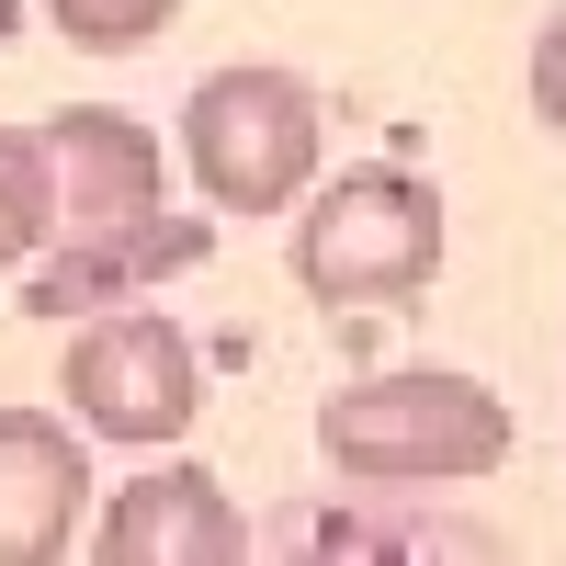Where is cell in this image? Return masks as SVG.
<instances>
[{
	"instance_id": "cell-1",
	"label": "cell",
	"mask_w": 566,
	"mask_h": 566,
	"mask_svg": "<svg viewBox=\"0 0 566 566\" xmlns=\"http://www.w3.org/2000/svg\"><path fill=\"white\" fill-rule=\"evenodd\" d=\"M34 136H45V205H57V261L23 283L34 317L114 306V295H136V283L205 261V216H170V159H159V136L136 114L69 103Z\"/></svg>"
},
{
	"instance_id": "cell-2",
	"label": "cell",
	"mask_w": 566,
	"mask_h": 566,
	"mask_svg": "<svg viewBox=\"0 0 566 566\" xmlns=\"http://www.w3.org/2000/svg\"><path fill=\"white\" fill-rule=\"evenodd\" d=\"M510 397L476 386L453 363H408V374H363L317 408V453L352 488H476L510 464Z\"/></svg>"
},
{
	"instance_id": "cell-3",
	"label": "cell",
	"mask_w": 566,
	"mask_h": 566,
	"mask_svg": "<svg viewBox=\"0 0 566 566\" xmlns=\"http://www.w3.org/2000/svg\"><path fill=\"white\" fill-rule=\"evenodd\" d=\"M442 272V193L397 159H363L340 181H306L295 283L317 306H408Z\"/></svg>"
},
{
	"instance_id": "cell-4",
	"label": "cell",
	"mask_w": 566,
	"mask_h": 566,
	"mask_svg": "<svg viewBox=\"0 0 566 566\" xmlns=\"http://www.w3.org/2000/svg\"><path fill=\"white\" fill-rule=\"evenodd\" d=\"M181 170L216 216H283L317 181V91L295 69H216L181 103Z\"/></svg>"
},
{
	"instance_id": "cell-5",
	"label": "cell",
	"mask_w": 566,
	"mask_h": 566,
	"mask_svg": "<svg viewBox=\"0 0 566 566\" xmlns=\"http://www.w3.org/2000/svg\"><path fill=\"white\" fill-rule=\"evenodd\" d=\"M69 419L80 431H103V442H136V453H159L181 442L205 419V352H193V328L159 317V306H114V317H91L80 340H69Z\"/></svg>"
},
{
	"instance_id": "cell-6",
	"label": "cell",
	"mask_w": 566,
	"mask_h": 566,
	"mask_svg": "<svg viewBox=\"0 0 566 566\" xmlns=\"http://www.w3.org/2000/svg\"><path fill=\"white\" fill-rule=\"evenodd\" d=\"M91 555L103 566H239L250 522H239V499H227L205 464H148V476H125L103 499Z\"/></svg>"
},
{
	"instance_id": "cell-7",
	"label": "cell",
	"mask_w": 566,
	"mask_h": 566,
	"mask_svg": "<svg viewBox=\"0 0 566 566\" xmlns=\"http://www.w3.org/2000/svg\"><path fill=\"white\" fill-rule=\"evenodd\" d=\"M91 522V453L80 419L0 408V566H57Z\"/></svg>"
},
{
	"instance_id": "cell-8",
	"label": "cell",
	"mask_w": 566,
	"mask_h": 566,
	"mask_svg": "<svg viewBox=\"0 0 566 566\" xmlns=\"http://www.w3.org/2000/svg\"><path fill=\"white\" fill-rule=\"evenodd\" d=\"M57 239V205H45V136L0 125V272H23Z\"/></svg>"
},
{
	"instance_id": "cell-9",
	"label": "cell",
	"mask_w": 566,
	"mask_h": 566,
	"mask_svg": "<svg viewBox=\"0 0 566 566\" xmlns=\"http://www.w3.org/2000/svg\"><path fill=\"white\" fill-rule=\"evenodd\" d=\"M170 12L181 0H45V23H57L69 45H91V57H136Z\"/></svg>"
},
{
	"instance_id": "cell-10",
	"label": "cell",
	"mask_w": 566,
	"mask_h": 566,
	"mask_svg": "<svg viewBox=\"0 0 566 566\" xmlns=\"http://www.w3.org/2000/svg\"><path fill=\"white\" fill-rule=\"evenodd\" d=\"M533 114H544V136H566V12H555L544 45H533Z\"/></svg>"
}]
</instances>
